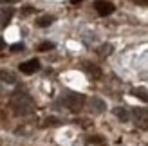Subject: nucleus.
Returning a JSON list of instances; mask_svg holds the SVG:
<instances>
[{
  "mask_svg": "<svg viewBox=\"0 0 148 146\" xmlns=\"http://www.w3.org/2000/svg\"><path fill=\"white\" fill-rule=\"evenodd\" d=\"M7 2H14V0H0V4H7Z\"/></svg>",
  "mask_w": 148,
  "mask_h": 146,
  "instance_id": "13",
  "label": "nucleus"
},
{
  "mask_svg": "<svg viewBox=\"0 0 148 146\" xmlns=\"http://www.w3.org/2000/svg\"><path fill=\"white\" fill-rule=\"evenodd\" d=\"M132 94H134L136 98H139V99H143V101H146V103H148V92L146 90H143V89H134V90H132Z\"/></svg>",
  "mask_w": 148,
  "mask_h": 146,
  "instance_id": "6",
  "label": "nucleus"
},
{
  "mask_svg": "<svg viewBox=\"0 0 148 146\" xmlns=\"http://www.w3.org/2000/svg\"><path fill=\"white\" fill-rule=\"evenodd\" d=\"M139 2H146V0H139Z\"/></svg>",
  "mask_w": 148,
  "mask_h": 146,
  "instance_id": "14",
  "label": "nucleus"
},
{
  "mask_svg": "<svg viewBox=\"0 0 148 146\" xmlns=\"http://www.w3.org/2000/svg\"><path fill=\"white\" fill-rule=\"evenodd\" d=\"M36 70H40V61L34 60V58L29 61L20 63V72H24V74H34Z\"/></svg>",
  "mask_w": 148,
  "mask_h": 146,
  "instance_id": "3",
  "label": "nucleus"
},
{
  "mask_svg": "<svg viewBox=\"0 0 148 146\" xmlns=\"http://www.w3.org/2000/svg\"><path fill=\"white\" fill-rule=\"evenodd\" d=\"M92 105L94 106H98V112H103V110H105V103H103V101L101 99H92Z\"/></svg>",
  "mask_w": 148,
  "mask_h": 146,
  "instance_id": "9",
  "label": "nucleus"
},
{
  "mask_svg": "<svg viewBox=\"0 0 148 146\" xmlns=\"http://www.w3.org/2000/svg\"><path fill=\"white\" fill-rule=\"evenodd\" d=\"M20 50H24V45H22V43H16V45H11V53H20Z\"/></svg>",
  "mask_w": 148,
  "mask_h": 146,
  "instance_id": "10",
  "label": "nucleus"
},
{
  "mask_svg": "<svg viewBox=\"0 0 148 146\" xmlns=\"http://www.w3.org/2000/svg\"><path fill=\"white\" fill-rule=\"evenodd\" d=\"M114 114H116V115H117V117H119L121 121H128V117H130V115H128V112L125 110V108H116V110H114Z\"/></svg>",
  "mask_w": 148,
  "mask_h": 146,
  "instance_id": "7",
  "label": "nucleus"
},
{
  "mask_svg": "<svg viewBox=\"0 0 148 146\" xmlns=\"http://www.w3.org/2000/svg\"><path fill=\"white\" fill-rule=\"evenodd\" d=\"M54 20L56 18L53 16V14H45V16H40L38 20H36V25H38V27H49Z\"/></svg>",
  "mask_w": 148,
  "mask_h": 146,
  "instance_id": "4",
  "label": "nucleus"
},
{
  "mask_svg": "<svg viewBox=\"0 0 148 146\" xmlns=\"http://www.w3.org/2000/svg\"><path fill=\"white\" fill-rule=\"evenodd\" d=\"M83 103H85V98L81 96V94H69V96L65 98V105H67L71 110H79Z\"/></svg>",
  "mask_w": 148,
  "mask_h": 146,
  "instance_id": "2",
  "label": "nucleus"
},
{
  "mask_svg": "<svg viewBox=\"0 0 148 146\" xmlns=\"http://www.w3.org/2000/svg\"><path fill=\"white\" fill-rule=\"evenodd\" d=\"M94 7H96V11H98L99 16H108V14H112L116 11L114 4L112 2H107V0H96Z\"/></svg>",
  "mask_w": 148,
  "mask_h": 146,
  "instance_id": "1",
  "label": "nucleus"
},
{
  "mask_svg": "<svg viewBox=\"0 0 148 146\" xmlns=\"http://www.w3.org/2000/svg\"><path fill=\"white\" fill-rule=\"evenodd\" d=\"M4 47H5V43H4V40H2V38H0V49H4Z\"/></svg>",
  "mask_w": 148,
  "mask_h": 146,
  "instance_id": "12",
  "label": "nucleus"
},
{
  "mask_svg": "<svg viewBox=\"0 0 148 146\" xmlns=\"http://www.w3.org/2000/svg\"><path fill=\"white\" fill-rule=\"evenodd\" d=\"M54 49V43L53 42H43L38 45V50H42V53H47V50H53Z\"/></svg>",
  "mask_w": 148,
  "mask_h": 146,
  "instance_id": "8",
  "label": "nucleus"
},
{
  "mask_svg": "<svg viewBox=\"0 0 148 146\" xmlns=\"http://www.w3.org/2000/svg\"><path fill=\"white\" fill-rule=\"evenodd\" d=\"M33 11H34V9H33V5H25V9H24V13H25V14H31Z\"/></svg>",
  "mask_w": 148,
  "mask_h": 146,
  "instance_id": "11",
  "label": "nucleus"
},
{
  "mask_svg": "<svg viewBox=\"0 0 148 146\" xmlns=\"http://www.w3.org/2000/svg\"><path fill=\"white\" fill-rule=\"evenodd\" d=\"M0 79H2L4 83H14V81H16L14 74L9 72V70H0Z\"/></svg>",
  "mask_w": 148,
  "mask_h": 146,
  "instance_id": "5",
  "label": "nucleus"
}]
</instances>
